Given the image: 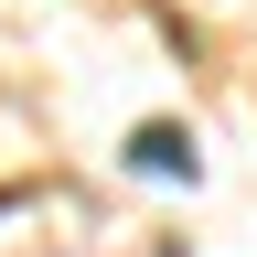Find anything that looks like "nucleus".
<instances>
[{"label":"nucleus","mask_w":257,"mask_h":257,"mask_svg":"<svg viewBox=\"0 0 257 257\" xmlns=\"http://www.w3.org/2000/svg\"><path fill=\"white\" fill-rule=\"evenodd\" d=\"M150 257H182V246H150Z\"/></svg>","instance_id":"f03ea898"},{"label":"nucleus","mask_w":257,"mask_h":257,"mask_svg":"<svg viewBox=\"0 0 257 257\" xmlns=\"http://www.w3.org/2000/svg\"><path fill=\"white\" fill-rule=\"evenodd\" d=\"M128 172H150V182H193L204 161H193V140L172 118H150V128H128Z\"/></svg>","instance_id":"f257e3e1"}]
</instances>
